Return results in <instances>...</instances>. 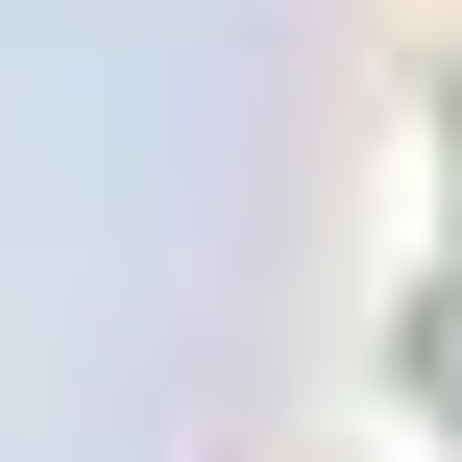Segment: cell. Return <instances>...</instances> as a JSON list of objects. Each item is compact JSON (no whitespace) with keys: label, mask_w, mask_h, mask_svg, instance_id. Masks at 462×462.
Instances as JSON below:
<instances>
[]
</instances>
